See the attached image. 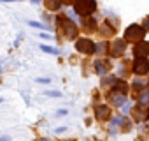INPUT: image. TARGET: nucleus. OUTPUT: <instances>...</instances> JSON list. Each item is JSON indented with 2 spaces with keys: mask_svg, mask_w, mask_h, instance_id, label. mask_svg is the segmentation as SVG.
<instances>
[{
  "mask_svg": "<svg viewBox=\"0 0 149 141\" xmlns=\"http://www.w3.org/2000/svg\"><path fill=\"white\" fill-rule=\"evenodd\" d=\"M46 95H49V97H60L61 94L60 92H46Z\"/></svg>",
  "mask_w": 149,
  "mask_h": 141,
  "instance_id": "obj_17",
  "label": "nucleus"
},
{
  "mask_svg": "<svg viewBox=\"0 0 149 141\" xmlns=\"http://www.w3.org/2000/svg\"><path fill=\"white\" fill-rule=\"evenodd\" d=\"M28 25H30V27H35V28H42V30H47V27H46V25H42V23H39V21H28Z\"/></svg>",
  "mask_w": 149,
  "mask_h": 141,
  "instance_id": "obj_16",
  "label": "nucleus"
},
{
  "mask_svg": "<svg viewBox=\"0 0 149 141\" xmlns=\"http://www.w3.org/2000/svg\"><path fill=\"white\" fill-rule=\"evenodd\" d=\"M132 70H133L135 74H140V76L147 74V73H149V60H147V56H144V58H135V62H133V65H132Z\"/></svg>",
  "mask_w": 149,
  "mask_h": 141,
  "instance_id": "obj_5",
  "label": "nucleus"
},
{
  "mask_svg": "<svg viewBox=\"0 0 149 141\" xmlns=\"http://www.w3.org/2000/svg\"><path fill=\"white\" fill-rule=\"evenodd\" d=\"M125 49H126V41L116 39V41H112V44L109 48V55L114 56V58H118V56H121L125 53Z\"/></svg>",
  "mask_w": 149,
  "mask_h": 141,
  "instance_id": "obj_6",
  "label": "nucleus"
},
{
  "mask_svg": "<svg viewBox=\"0 0 149 141\" xmlns=\"http://www.w3.org/2000/svg\"><path fill=\"white\" fill-rule=\"evenodd\" d=\"M40 49H42L44 53H51V55H56V53H58V49H56V48H51V46H46V44H42V46H40Z\"/></svg>",
  "mask_w": 149,
  "mask_h": 141,
  "instance_id": "obj_15",
  "label": "nucleus"
},
{
  "mask_svg": "<svg viewBox=\"0 0 149 141\" xmlns=\"http://www.w3.org/2000/svg\"><path fill=\"white\" fill-rule=\"evenodd\" d=\"M133 55L135 58H144L149 55V42H144V41H139L133 48Z\"/></svg>",
  "mask_w": 149,
  "mask_h": 141,
  "instance_id": "obj_7",
  "label": "nucleus"
},
{
  "mask_svg": "<svg viewBox=\"0 0 149 141\" xmlns=\"http://www.w3.org/2000/svg\"><path fill=\"white\" fill-rule=\"evenodd\" d=\"M61 2L67 4V6H74V4H76V0H61Z\"/></svg>",
  "mask_w": 149,
  "mask_h": 141,
  "instance_id": "obj_20",
  "label": "nucleus"
},
{
  "mask_svg": "<svg viewBox=\"0 0 149 141\" xmlns=\"http://www.w3.org/2000/svg\"><path fill=\"white\" fill-rule=\"evenodd\" d=\"M0 70H2V67H0Z\"/></svg>",
  "mask_w": 149,
  "mask_h": 141,
  "instance_id": "obj_26",
  "label": "nucleus"
},
{
  "mask_svg": "<svg viewBox=\"0 0 149 141\" xmlns=\"http://www.w3.org/2000/svg\"><path fill=\"white\" fill-rule=\"evenodd\" d=\"M61 0H44V6H46V9L47 11H60V7H61Z\"/></svg>",
  "mask_w": 149,
  "mask_h": 141,
  "instance_id": "obj_10",
  "label": "nucleus"
},
{
  "mask_svg": "<svg viewBox=\"0 0 149 141\" xmlns=\"http://www.w3.org/2000/svg\"><path fill=\"white\" fill-rule=\"evenodd\" d=\"M98 32H100V35H102V37H111V35H114L116 28H114V27H111L109 23H104V25L98 28Z\"/></svg>",
  "mask_w": 149,
  "mask_h": 141,
  "instance_id": "obj_11",
  "label": "nucleus"
},
{
  "mask_svg": "<svg viewBox=\"0 0 149 141\" xmlns=\"http://www.w3.org/2000/svg\"><path fill=\"white\" fill-rule=\"evenodd\" d=\"M146 87H147V85H146V81H144V80H135V81H133V90H135V92L144 90Z\"/></svg>",
  "mask_w": 149,
  "mask_h": 141,
  "instance_id": "obj_13",
  "label": "nucleus"
},
{
  "mask_svg": "<svg viewBox=\"0 0 149 141\" xmlns=\"http://www.w3.org/2000/svg\"><path fill=\"white\" fill-rule=\"evenodd\" d=\"M0 141H11V139H9L7 136H2V137H0Z\"/></svg>",
  "mask_w": 149,
  "mask_h": 141,
  "instance_id": "obj_22",
  "label": "nucleus"
},
{
  "mask_svg": "<svg viewBox=\"0 0 149 141\" xmlns=\"http://www.w3.org/2000/svg\"><path fill=\"white\" fill-rule=\"evenodd\" d=\"M0 102H2V97H0Z\"/></svg>",
  "mask_w": 149,
  "mask_h": 141,
  "instance_id": "obj_25",
  "label": "nucleus"
},
{
  "mask_svg": "<svg viewBox=\"0 0 149 141\" xmlns=\"http://www.w3.org/2000/svg\"><path fill=\"white\" fill-rule=\"evenodd\" d=\"M95 69H97L98 74H105L107 70H109V62H107V60H97Z\"/></svg>",
  "mask_w": 149,
  "mask_h": 141,
  "instance_id": "obj_12",
  "label": "nucleus"
},
{
  "mask_svg": "<svg viewBox=\"0 0 149 141\" xmlns=\"http://www.w3.org/2000/svg\"><path fill=\"white\" fill-rule=\"evenodd\" d=\"M74 9H76V13L81 14V16H91L97 11V2L95 0H76Z\"/></svg>",
  "mask_w": 149,
  "mask_h": 141,
  "instance_id": "obj_2",
  "label": "nucleus"
},
{
  "mask_svg": "<svg viewBox=\"0 0 149 141\" xmlns=\"http://www.w3.org/2000/svg\"><path fill=\"white\" fill-rule=\"evenodd\" d=\"M76 49L79 53H84V55H93L97 51V46L91 39H86V37H81L76 41Z\"/></svg>",
  "mask_w": 149,
  "mask_h": 141,
  "instance_id": "obj_4",
  "label": "nucleus"
},
{
  "mask_svg": "<svg viewBox=\"0 0 149 141\" xmlns=\"http://www.w3.org/2000/svg\"><path fill=\"white\" fill-rule=\"evenodd\" d=\"M146 116H147V118H149V109H147V111H146Z\"/></svg>",
  "mask_w": 149,
  "mask_h": 141,
  "instance_id": "obj_24",
  "label": "nucleus"
},
{
  "mask_svg": "<svg viewBox=\"0 0 149 141\" xmlns=\"http://www.w3.org/2000/svg\"><path fill=\"white\" fill-rule=\"evenodd\" d=\"M142 28H144V30H149V18H146V20H144V23H142Z\"/></svg>",
  "mask_w": 149,
  "mask_h": 141,
  "instance_id": "obj_18",
  "label": "nucleus"
},
{
  "mask_svg": "<svg viewBox=\"0 0 149 141\" xmlns=\"http://www.w3.org/2000/svg\"><path fill=\"white\" fill-rule=\"evenodd\" d=\"M144 34H146V30L142 28V25H137V23L130 25L125 30V41H128V42H139V41H142Z\"/></svg>",
  "mask_w": 149,
  "mask_h": 141,
  "instance_id": "obj_3",
  "label": "nucleus"
},
{
  "mask_svg": "<svg viewBox=\"0 0 149 141\" xmlns=\"http://www.w3.org/2000/svg\"><path fill=\"white\" fill-rule=\"evenodd\" d=\"M0 2H18V0H0Z\"/></svg>",
  "mask_w": 149,
  "mask_h": 141,
  "instance_id": "obj_23",
  "label": "nucleus"
},
{
  "mask_svg": "<svg viewBox=\"0 0 149 141\" xmlns=\"http://www.w3.org/2000/svg\"><path fill=\"white\" fill-rule=\"evenodd\" d=\"M37 83H49V78H37Z\"/></svg>",
  "mask_w": 149,
  "mask_h": 141,
  "instance_id": "obj_19",
  "label": "nucleus"
},
{
  "mask_svg": "<svg viewBox=\"0 0 149 141\" xmlns=\"http://www.w3.org/2000/svg\"><path fill=\"white\" fill-rule=\"evenodd\" d=\"M40 37H42V39H51V35H49V34H40Z\"/></svg>",
  "mask_w": 149,
  "mask_h": 141,
  "instance_id": "obj_21",
  "label": "nucleus"
},
{
  "mask_svg": "<svg viewBox=\"0 0 149 141\" xmlns=\"http://www.w3.org/2000/svg\"><path fill=\"white\" fill-rule=\"evenodd\" d=\"M56 27H58L60 34L67 39H76L77 37V25L67 16H58L56 18Z\"/></svg>",
  "mask_w": 149,
  "mask_h": 141,
  "instance_id": "obj_1",
  "label": "nucleus"
},
{
  "mask_svg": "<svg viewBox=\"0 0 149 141\" xmlns=\"http://www.w3.org/2000/svg\"><path fill=\"white\" fill-rule=\"evenodd\" d=\"M83 27H84V30L93 32V30L97 28V21H95V18H91V16H83Z\"/></svg>",
  "mask_w": 149,
  "mask_h": 141,
  "instance_id": "obj_9",
  "label": "nucleus"
},
{
  "mask_svg": "<svg viewBox=\"0 0 149 141\" xmlns=\"http://www.w3.org/2000/svg\"><path fill=\"white\" fill-rule=\"evenodd\" d=\"M95 115H97V118L98 120H109V116H111V108L109 106H97V109H95Z\"/></svg>",
  "mask_w": 149,
  "mask_h": 141,
  "instance_id": "obj_8",
  "label": "nucleus"
},
{
  "mask_svg": "<svg viewBox=\"0 0 149 141\" xmlns=\"http://www.w3.org/2000/svg\"><path fill=\"white\" fill-rule=\"evenodd\" d=\"M133 116H135V120H137V122H140V120H144V118H146V115H144V111H142L140 108H135V109H133Z\"/></svg>",
  "mask_w": 149,
  "mask_h": 141,
  "instance_id": "obj_14",
  "label": "nucleus"
}]
</instances>
